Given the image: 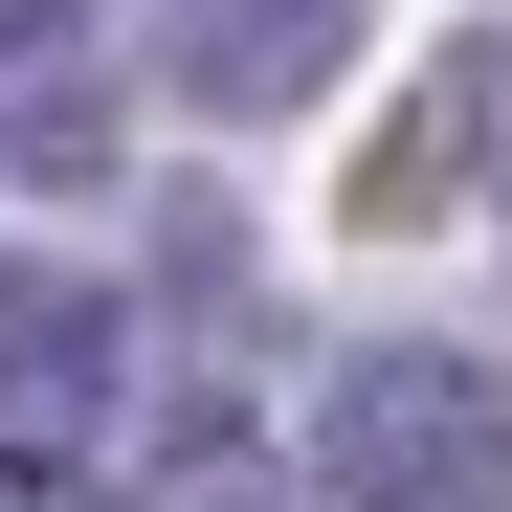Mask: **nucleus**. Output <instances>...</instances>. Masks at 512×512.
Here are the masks:
<instances>
[{"label": "nucleus", "mask_w": 512, "mask_h": 512, "mask_svg": "<svg viewBox=\"0 0 512 512\" xmlns=\"http://www.w3.org/2000/svg\"><path fill=\"white\" fill-rule=\"evenodd\" d=\"M312 490L334 512H512V379L490 357H334L312 401Z\"/></svg>", "instance_id": "1"}, {"label": "nucleus", "mask_w": 512, "mask_h": 512, "mask_svg": "<svg viewBox=\"0 0 512 512\" xmlns=\"http://www.w3.org/2000/svg\"><path fill=\"white\" fill-rule=\"evenodd\" d=\"M134 401V312L90 268H0V468H67Z\"/></svg>", "instance_id": "2"}, {"label": "nucleus", "mask_w": 512, "mask_h": 512, "mask_svg": "<svg viewBox=\"0 0 512 512\" xmlns=\"http://www.w3.org/2000/svg\"><path fill=\"white\" fill-rule=\"evenodd\" d=\"M156 45H179V90H201V112H312V90H334V45H357V0H179Z\"/></svg>", "instance_id": "3"}, {"label": "nucleus", "mask_w": 512, "mask_h": 512, "mask_svg": "<svg viewBox=\"0 0 512 512\" xmlns=\"http://www.w3.org/2000/svg\"><path fill=\"white\" fill-rule=\"evenodd\" d=\"M0 156H23V179H90V156H112L90 0H0Z\"/></svg>", "instance_id": "4"}, {"label": "nucleus", "mask_w": 512, "mask_h": 512, "mask_svg": "<svg viewBox=\"0 0 512 512\" xmlns=\"http://www.w3.org/2000/svg\"><path fill=\"white\" fill-rule=\"evenodd\" d=\"M490 112H512V45H468V67H446V90H423V112L379 134V223H423V201H446V179H468V156H490Z\"/></svg>", "instance_id": "5"}]
</instances>
